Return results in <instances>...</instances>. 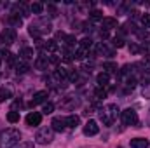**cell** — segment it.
<instances>
[{
    "label": "cell",
    "instance_id": "6da1fadb",
    "mask_svg": "<svg viewBox=\"0 0 150 148\" xmlns=\"http://www.w3.org/2000/svg\"><path fill=\"white\" fill-rule=\"evenodd\" d=\"M21 140V132L18 129H5L0 132V148H16Z\"/></svg>",
    "mask_w": 150,
    "mask_h": 148
},
{
    "label": "cell",
    "instance_id": "7a4b0ae2",
    "mask_svg": "<svg viewBox=\"0 0 150 148\" xmlns=\"http://www.w3.org/2000/svg\"><path fill=\"white\" fill-rule=\"evenodd\" d=\"M119 106L117 105H107V106H103L101 110H100V120L103 122V125H112L113 122L117 120V117H119Z\"/></svg>",
    "mask_w": 150,
    "mask_h": 148
},
{
    "label": "cell",
    "instance_id": "3957f363",
    "mask_svg": "<svg viewBox=\"0 0 150 148\" xmlns=\"http://www.w3.org/2000/svg\"><path fill=\"white\" fill-rule=\"evenodd\" d=\"M51 30H52V26H51L49 21H45V19H38V21H35V23L30 25L28 33H30L33 38H40L42 35H45V33H51Z\"/></svg>",
    "mask_w": 150,
    "mask_h": 148
},
{
    "label": "cell",
    "instance_id": "277c9868",
    "mask_svg": "<svg viewBox=\"0 0 150 148\" xmlns=\"http://www.w3.org/2000/svg\"><path fill=\"white\" fill-rule=\"evenodd\" d=\"M35 140H37V143L40 145H49L52 140H54V131H52V127H40L37 131V134H35Z\"/></svg>",
    "mask_w": 150,
    "mask_h": 148
},
{
    "label": "cell",
    "instance_id": "5b68a950",
    "mask_svg": "<svg viewBox=\"0 0 150 148\" xmlns=\"http://www.w3.org/2000/svg\"><path fill=\"white\" fill-rule=\"evenodd\" d=\"M120 115H122V122H124L126 125H136V127H140L138 113H136L134 108H126L124 111H120Z\"/></svg>",
    "mask_w": 150,
    "mask_h": 148
},
{
    "label": "cell",
    "instance_id": "8992f818",
    "mask_svg": "<svg viewBox=\"0 0 150 148\" xmlns=\"http://www.w3.org/2000/svg\"><path fill=\"white\" fill-rule=\"evenodd\" d=\"M16 38H18V33H16V30L9 26V28H5V30L2 32V35H0V44L11 45V44H14V42H16Z\"/></svg>",
    "mask_w": 150,
    "mask_h": 148
},
{
    "label": "cell",
    "instance_id": "52a82bcc",
    "mask_svg": "<svg viewBox=\"0 0 150 148\" xmlns=\"http://www.w3.org/2000/svg\"><path fill=\"white\" fill-rule=\"evenodd\" d=\"M94 51H96L98 56H107V58H112L113 54H115V51H113L112 47L107 45V42H98L96 47H94Z\"/></svg>",
    "mask_w": 150,
    "mask_h": 148
},
{
    "label": "cell",
    "instance_id": "ba28073f",
    "mask_svg": "<svg viewBox=\"0 0 150 148\" xmlns=\"http://www.w3.org/2000/svg\"><path fill=\"white\" fill-rule=\"evenodd\" d=\"M100 132V125L96 120H87V124L84 125V134L86 136H96Z\"/></svg>",
    "mask_w": 150,
    "mask_h": 148
},
{
    "label": "cell",
    "instance_id": "9c48e42d",
    "mask_svg": "<svg viewBox=\"0 0 150 148\" xmlns=\"http://www.w3.org/2000/svg\"><path fill=\"white\" fill-rule=\"evenodd\" d=\"M51 125H52V131L61 132V131H65V129H67V120H65L63 117H54V118H52V122H51Z\"/></svg>",
    "mask_w": 150,
    "mask_h": 148
},
{
    "label": "cell",
    "instance_id": "30bf717a",
    "mask_svg": "<svg viewBox=\"0 0 150 148\" xmlns=\"http://www.w3.org/2000/svg\"><path fill=\"white\" fill-rule=\"evenodd\" d=\"M40 122H42V113H38V111H30V113L26 115V124H28V125H40Z\"/></svg>",
    "mask_w": 150,
    "mask_h": 148
},
{
    "label": "cell",
    "instance_id": "8fae6325",
    "mask_svg": "<svg viewBox=\"0 0 150 148\" xmlns=\"http://www.w3.org/2000/svg\"><path fill=\"white\" fill-rule=\"evenodd\" d=\"M38 47H44L49 54H54L58 51V42L56 40H47L45 44H42V40H38Z\"/></svg>",
    "mask_w": 150,
    "mask_h": 148
},
{
    "label": "cell",
    "instance_id": "7c38bea8",
    "mask_svg": "<svg viewBox=\"0 0 150 148\" xmlns=\"http://www.w3.org/2000/svg\"><path fill=\"white\" fill-rule=\"evenodd\" d=\"M61 108H67V110H72V108H75V106H79V99H75L74 96H67L61 103Z\"/></svg>",
    "mask_w": 150,
    "mask_h": 148
},
{
    "label": "cell",
    "instance_id": "4fadbf2b",
    "mask_svg": "<svg viewBox=\"0 0 150 148\" xmlns=\"http://www.w3.org/2000/svg\"><path fill=\"white\" fill-rule=\"evenodd\" d=\"M101 26L105 28V32H110L117 28V19L115 18H103L101 19Z\"/></svg>",
    "mask_w": 150,
    "mask_h": 148
},
{
    "label": "cell",
    "instance_id": "5bb4252c",
    "mask_svg": "<svg viewBox=\"0 0 150 148\" xmlns=\"http://www.w3.org/2000/svg\"><path fill=\"white\" fill-rule=\"evenodd\" d=\"M33 56H35L33 47H23V49L19 51V59H23V61H28V59H32Z\"/></svg>",
    "mask_w": 150,
    "mask_h": 148
},
{
    "label": "cell",
    "instance_id": "9a60e30c",
    "mask_svg": "<svg viewBox=\"0 0 150 148\" xmlns=\"http://www.w3.org/2000/svg\"><path fill=\"white\" fill-rule=\"evenodd\" d=\"M47 66H49V58L47 56H38L37 59H35V68L37 70H47Z\"/></svg>",
    "mask_w": 150,
    "mask_h": 148
},
{
    "label": "cell",
    "instance_id": "2e32d148",
    "mask_svg": "<svg viewBox=\"0 0 150 148\" xmlns=\"http://www.w3.org/2000/svg\"><path fill=\"white\" fill-rule=\"evenodd\" d=\"M47 99V91H38L33 94V98H32V105L35 106V105H40V103H44Z\"/></svg>",
    "mask_w": 150,
    "mask_h": 148
},
{
    "label": "cell",
    "instance_id": "e0dca14e",
    "mask_svg": "<svg viewBox=\"0 0 150 148\" xmlns=\"http://www.w3.org/2000/svg\"><path fill=\"white\" fill-rule=\"evenodd\" d=\"M5 21L11 25V28H18V26H21V23H23V19H21L19 16H16V14H9V16L5 18Z\"/></svg>",
    "mask_w": 150,
    "mask_h": 148
},
{
    "label": "cell",
    "instance_id": "ac0fdd59",
    "mask_svg": "<svg viewBox=\"0 0 150 148\" xmlns=\"http://www.w3.org/2000/svg\"><path fill=\"white\" fill-rule=\"evenodd\" d=\"M14 68H16L18 73H26V72L30 70V65H28L26 61H23V59H18V61L14 63Z\"/></svg>",
    "mask_w": 150,
    "mask_h": 148
},
{
    "label": "cell",
    "instance_id": "d6986e66",
    "mask_svg": "<svg viewBox=\"0 0 150 148\" xmlns=\"http://www.w3.org/2000/svg\"><path fill=\"white\" fill-rule=\"evenodd\" d=\"M96 82H98L100 87H107V85L110 84V75L105 73V72H101V73H98V77H96Z\"/></svg>",
    "mask_w": 150,
    "mask_h": 148
},
{
    "label": "cell",
    "instance_id": "ffe728a7",
    "mask_svg": "<svg viewBox=\"0 0 150 148\" xmlns=\"http://www.w3.org/2000/svg\"><path fill=\"white\" fill-rule=\"evenodd\" d=\"M131 148H149V141L145 138H134L131 140Z\"/></svg>",
    "mask_w": 150,
    "mask_h": 148
},
{
    "label": "cell",
    "instance_id": "44dd1931",
    "mask_svg": "<svg viewBox=\"0 0 150 148\" xmlns=\"http://www.w3.org/2000/svg\"><path fill=\"white\" fill-rule=\"evenodd\" d=\"M18 12L21 14V19L26 18V16H30V12H28V9H26L25 4H16V5H14V12H12V14H18Z\"/></svg>",
    "mask_w": 150,
    "mask_h": 148
},
{
    "label": "cell",
    "instance_id": "7402d4cb",
    "mask_svg": "<svg viewBox=\"0 0 150 148\" xmlns=\"http://www.w3.org/2000/svg\"><path fill=\"white\" fill-rule=\"evenodd\" d=\"M12 98V91H11V87H0V101H9Z\"/></svg>",
    "mask_w": 150,
    "mask_h": 148
},
{
    "label": "cell",
    "instance_id": "603a6c76",
    "mask_svg": "<svg viewBox=\"0 0 150 148\" xmlns=\"http://www.w3.org/2000/svg\"><path fill=\"white\" fill-rule=\"evenodd\" d=\"M65 120H67V127H72V129H75L80 124V118L77 115H68V117H65Z\"/></svg>",
    "mask_w": 150,
    "mask_h": 148
},
{
    "label": "cell",
    "instance_id": "cb8c5ba5",
    "mask_svg": "<svg viewBox=\"0 0 150 148\" xmlns=\"http://www.w3.org/2000/svg\"><path fill=\"white\" fill-rule=\"evenodd\" d=\"M0 59H5V61H9V63H16L9 49H0Z\"/></svg>",
    "mask_w": 150,
    "mask_h": 148
},
{
    "label": "cell",
    "instance_id": "d4e9b609",
    "mask_svg": "<svg viewBox=\"0 0 150 148\" xmlns=\"http://www.w3.org/2000/svg\"><path fill=\"white\" fill-rule=\"evenodd\" d=\"M103 70H105V73H117V65L113 61H107V63H103Z\"/></svg>",
    "mask_w": 150,
    "mask_h": 148
},
{
    "label": "cell",
    "instance_id": "484cf974",
    "mask_svg": "<svg viewBox=\"0 0 150 148\" xmlns=\"http://www.w3.org/2000/svg\"><path fill=\"white\" fill-rule=\"evenodd\" d=\"M42 11H44V4H40V2H33L30 5V12H33V14H42Z\"/></svg>",
    "mask_w": 150,
    "mask_h": 148
},
{
    "label": "cell",
    "instance_id": "4316f807",
    "mask_svg": "<svg viewBox=\"0 0 150 148\" xmlns=\"http://www.w3.org/2000/svg\"><path fill=\"white\" fill-rule=\"evenodd\" d=\"M7 120H9L11 124H16V122H19V111L11 110L9 113H7Z\"/></svg>",
    "mask_w": 150,
    "mask_h": 148
},
{
    "label": "cell",
    "instance_id": "83f0119b",
    "mask_svg": "<svg viewBox=\"0 0 150 148\" xmlns=\"http://www.w3.org/2000/svg\"><path fill=\"white\" fill-rule=\"evenodd\" d=\"M86 56H87V51L82 49V47H77V49L74 51V58L75 59H84Z\"/></svg>",
    "mask_w": 150,
    "mask_h": 148
},
{
    "label": "cell",
    "instance_id": "f1b7e54d",
    "mask_svg": "<svg viewBox=\"0 0 150 148\" xmlns=\"http://www.w3.org/2000/svg\"><path fill=\"white\" fill-rule=\"evenodd\" d=\"M61 58H63V61H67V63H70L72 59H74V52H70L67 47L65 49H61Z\"/></svg>",
    "mask_w": 150,
    "mask_h": 148
},
{
    "label": "cell",
    "instance_id": "f546056e",
    "mask_svg": "<svg viewBox=\"0 0 150 148\" xmlns=\"http://www.w3.org/2000/svg\"><path fill=\"white\" fill-rule=\"evenodd\" d=\"M79 47H82V49L89 51V49L93 47V40H91V38H82V40H80V44H79Z\"/></svg>",
    "mask_w": 150,
    "mask_h": 148
},
{
    "label": "cell",
    "instance_id": "4dcf8cb0",
    "mask_svg": "<svg viewBox=\"0 0 150 148\" xmlns=\"http://www.w3.org/2000/svg\"><path fill=\"white\" fill-rule=\"evenodd\" d=\"M142 82H143V85H149L150 84V68H145V70H143V73H142Z\"/></svg>",
    "mask_w": 150,
    "mask_h": 148
},
{
    "label": "cell",
    "instance_id": "1f68e13d",
    "mask_svg": "<svg viewBox=\"0 0 150 148\" xmlns=\"http://www.w3.org/2000/svg\"><path fill=\"white\" fill-rule=\"evenodd\" d=\"M52 111H54V105H52V103H45V105H44V108H42V113H44V115H49V113H52Z\"/></svg>",
    "mask_w": 150,
    "mask_h": 148
},
{
    "label": "cell",
    "instance_id": "d6a6232c",
    "mask_svg": "<svg viewBox=\"0 0 150 148\" xmlns=\"http://www.w3.org/2000/svg\"><path fill=\"white\" fill-rule=\"evenodd\" d=\"M113 47H117V49H120V47H124V38L122 37H115L113 38Z\"/></svg>",
    "mask_w": 150,
    "mask_h": 148
},
{
    "label": "cell",
    "instance_id": "836d02e7",
    "mask_svg": "<svg viewBox=\"0 0 150 148\" xmlns=\"http://www.w3.org/2000/svg\"><path fill=\"white\" fill-rule=\"evenodd\" d=\"M89 16H91V19H94V21L103 19V14H101L100 11H91V12H89Z\"/></svg>",
    "mask_w": 150,
    "mask_h": 148
},
{
    "label": "cell",
    "instance_id": "e575fe53",
    "mask_svg": "<svg viewBox=\"0 0 150 148\" xmlns=\"http://www.w3.org/2000/svg\"><path fill=\"white\" fill-rule=\"evenodd\" d=\"M142 25L145 28H150V14H143L142 16Z\"/></svg>",
    "mask_w": 150,
    "mask_h": 148
},
{
    "label": "cell",
    "instance_id": "d590c367",
    "mask_svg": "<svg viewBox=\"0 0 150 148\" xmlns=\"http://www.w3.org/2000/svg\"><path fill=\"white\" fill-rule=\"evenodd\" d=\"M94 96H96V98H98V99H103V98H105V96H107V91H105V89H101V87H100V89H96V92H94Z\"/></svg>",
    "mask_w": 150,
    "mask_h": 148
},
{
    "label": "cell",
    "instance_id": "8d00e7d4",
    "mask_svg": "<svg viewBox=\"0 0 150 148\" xmlns=\"http://www.w3.org/2000/svg\"><path fill=\"white\" fill-rule=\"evenodd\" d=\"M65 42H67V45H68V47H72V45H75V42H77V40H75L74 35H67V37H65Z\"/></svg>",
    "mask_w": 150,
    "mask_h": 148
},
{
    "label": "cell",
    "instance_id": "74e56055",
    "mask_svg": "<svg viewBox=\"0 0 150 148\" xmlns=\"http://www.w3.org/2000/svg\"><path fill=\"white\" fill-rule=\"evenodd\" d=\"M16 148H35V145L32 141H23V143H19Z\"/></svg>",
    "mask_w": 150,
    "mask_h": 148
},
{
    "label": "cell",
    "instance_id": "f35d334b",
    "mask_svg": "<svg viewBox=\"0 0 150 148\" xmlns=\"http://www.w3.org/2000/svg\"><path fill=\"white\" fill-rule=\"evenodd\" d=\"M140 51H142V49L138 47V44H131V45H129V52H131V54H138Z\"/></svg>",
    "mask_w": 150,
    "mask_h": 148
},
{
    "label": "cell",
    "instance_id": "ab89813d",
    "mask_svg": "<svg viewBox=\"0 0 150 148\" xmlns=\"http://www.w3.org/2000/svg\"><path fill=\"white\" fill-rule=\"evenodd\" d=\"M100 37H101V38H108V32L101 30V32H100Z\"/></svg>",
    "mask_w": 150,
    "mask_h": 148
},
{
    "label": "cell",
    "instance_id": "60d3db41",
    "mask_svg": "<svg viewBox=\"0 0 150 148\" xmlns=\"http://www.w3.org/2000/svg\"><path fill=\"white\" fill-rule=\"evenodd\" d=\"M149 125H150V115H149Z\"/></svg>",
    "mask_w": 150,
    "mask_h": 148
}]
</instances>
